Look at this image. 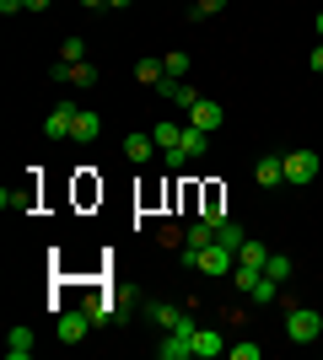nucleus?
I'll return each mask as SVG.
<instances>
[{"instance_id":"nucleus-17","label":"nucleus","mask_w":323,"mask_h":360,"mask_svg":"<svg viewBox=\"0 0 323 360\" xmlns=\"http://www.w3.org/2000/svg\"><path fill=\"white\" fill-rule=\"evenodd\" d=\"M205 150H210V135H205V129H194V124H189V129H184V156H189V162H200Z\"/></svg>"},{"instance_id":"nucleus-4","label":"nucleus","mask_w":323,"mask_h":360,"mask_svg":"<svg viewBox=\"0 0 323 360\" xmlns=\"http://www.w3.org/2000/svg\"><path fill=\"white\" fill-rule=\"evenodd\" d=\"M76 113H81L76 103H54V113L44 119V135L49 140H70V135H76Z\"/></svg>"},{"instance_id":"nucleus-9","label":"nucleus","mask_w":323,"mask_h":360,"mask_svg":"<svg viewBox=\"0 0 323 360\" xmlns=\"http://www.w3.org/2000/svg\"><path fill=\"white\" fill-rule=\"evenodd\" d=\"M253 183H259V188H280V183H286V162H280V156H259Z\"/></svg>"},{"instance_id":"nucleus-2","label":"nucleus","mask_w":323,"mask_h":360,"mask_svg":"<svg viewBox=\"0 0 323 360\" xmlns=\"http://www.w3.org/2000/svg\"><path fill=\"white\" fill-rule=\"evenodd\" d=\"M92 328H97V323H92V312H87V307L54 312V339H60V345H81V339H87Z\"/></svg>"},{"instance_id":"nucleus-10","label":"nucleus","mask_w":323,"mask_h":360,"mask_svg":"<svg viewBox=\"0 0 323 360\" xmlns=\"http://www.w3.org/2000/svg\"><path fill=\"white\" fill-rule=\"evenodd\" d=\"M194 355H200V360L227 355V333H221V328H200V333H194Z\"/></svg>"},{"instance_id":"nucleus-31","label":"nucleus","mask_w":323,"mask_h":360,"mask_svg":"<svg viewBox=\"0 0 323 360\" xmlns=\"http://www.w3.org/2000/svg\"><path fill=\"white\" fill-rule=\"evenodd\" d=\"M312 70L323 75V38H318V44H312Z\"/></svg>"},{"instance_id":"nucleus-35","label":"nucleus","mask_w":323,"mask_h":360,"mask_svg":"<svg viewBox=\"0 0 323 360\" xmlns=\"http://www.w3.org/2000/svg\"><path fill=\"white\" fill-rule=\"evenodd\" d=\"M81 6H87V11H97V6H108V0H81Z\"/></svg>"},{"instance_id":"nucleus-33","label":"nucleus","mask_w":323,"mask_h":360,"mask_svg":"<svg viewBox=\"0 0 323 360\" xmlns=\"http://www.w3.org/2000/svg\"><path fill=\"white\" fill-rule=\"evenodd\" d=\"M108 6H113V11H124V6H135V0H108Z\"/></svg>"},{"instance_id":"nucleus-23","label":"nucleus","mask_w":323,"mask_h":360,"mask_svg":"<svg viewBox=\"0 0 323 360\" xmlns=\"http://www.w3.org/2000/svg\"><path fill=\"white\" fill-rule=\"evenodd\" d=\"M87 312H92V323L103 328V323H113V301H108V296H92V301H87Z\"/></svg>"},{"instance_id":"nucleus-1","label":"nucleus","mask_w":323,"mask_h":360,"mask_svg":"<svg viewBox=\"0 0 323 360\" xmlns=\"http://www.w3.org/2000/svg\"><path fill=\"white\" fill-rule=\"evenodd\" d=\"M286 339H291V345H318V339H323V317H318V307L286 301Z\"/></svg>"},{"instance_id":"nucleus-13","label":"nucleus","mask_w":323,"mask_h":360,"mask_svg":"<svg viewBox=\"0 0 323 360\" xmlns=\"http://www.w3.org/2000/svg\"><path fill=\"white\" fill-rule=\"evenodd\" d=\"M156 150H162V146H156L151 135H129V140H124V156H129L135 167H146V162L156 156Z\"/></svg>"},{"instance_id":"nucleus-29","label":"nucleus","mask_w":323,"mask_h":360,"mask_svg":"<svg viewBox=\"0 0 323 360\" xmlns=\"http://www.w3.org/2000/svg\"><path fill=\"white\" fill-rule=\"evenodd\" d=\"M221 6H227V0H194V16H215Z\"/></svg>"},{"instance_id":"nucleus-7","label":"nucleus","mask_w":323,"mask_h":360,"mask_svg":"<svg viewBox=\"0 0 323 360\" xmlns=\"http://www.w3.org/2000/svg\"><path fill=\"white\" fill-rule=\"evenodd\" d=\"M210 242H215V226H210V221H194V226L184 231V264H194Z\"/></svg>"},{"instance_id":"nucleus-5","label":"nucleus","mask_w":323,"mask_h":360,"mask_svg":"<svg viewBox=\"0 0 323 360\" xmlns=\"http://www.w3.org/2000/svg\"><path fill=\"white\" fill-rule=\"evenodd\" d=\"M194 269H205V274H215V280H221V274L237 269V253H232V248H221V242H210V248L194 258Z\"/></svg>"},{"instance_id":"nucleus-6","label":"nucleus","mask_w":323,"mask_h":360,"mask_svg":"<svg viewBox=\"0 0 323 360\" xmlns=\"http://www.w3.org/2000/svg\"><path fill=\"white\" fill-rule=\"evenodd\" d=\"M189 124L210 135V129H221V124H227V108H221V103H210V97H200V103L189 108Z\"/></svg>"},{"instance_id":"nucleus-12","label":"nucleus","mask_w":323,"mask_h":360,"mask_svg":"<svg viewBox=\"0 0 323 360\" xmlns=\"http://www.w3.org/2000/svg\"><path fill=\"white\" fill-rule=\"evenodd\" d=\"M146 317H151V323H156V328H162V333H172V328H178V323H184V312H178L172 301H151V307H146Z\"/></svg>"},{"instance_id":"nucleus-8","label":"nucleus","mask_w":323,"mask_h":360,"mask_svg":"<svg viewBox=\"0 0 323 360\" xmlns=\"http://www.w3.org/2000/svg\"><path fill=\"white\" fill-rule=\"evenodd\" d=\"M156 91H162V103H172V108H194V103H200V91L189 86L184 75H167V81H162Z\"/></svg>"},{"instance_id":"nucleus-26","label":"nucleus","mask_w":323,"mask_h":360,"mask_svg":"<svg viewBox=\"0 0 323 360\" xmlns=\"http://www.w3.org/2000/svg\"><path fill=\"white\" fill-rule=\"evenodd\" d=\"M162 70H167V75H189V54H167V60H162Z\"/></svg>"},{"instance_id":"nucleus-15","label":"nucleus","mask_w":323,"mask_h":360,"mask_svg":"<svg viewBox=\"0 0 323 360\" xmlns=\"http://www.w3.org/2000/svg\"><path fill=\"white\" fill-rule=\"evenodd\" d=\"M184 129L189 124H172V119H162V124H151V140L162 150H172V146H184Z\"/></svg>"},{"instance_id":"nucleus-28","label":"nucleus","mask_w":323,"mask_h":360,"mask_svg":"<svg viewBox=\"0 0 323 360\" xmlns=\"http://www.w3.org/2000/svg\"><path fill=\"white\" fill-rule=\"evenodd\" d=\"M49 81H54V86H65V81H70V65L54 60V65H49Z\"/></svg>"},{"instance_id":"nucleus-22","label":"nucleus","mask_w":323,"mask_h":360,"mask_svg":"<svg viewBox=\"0 0 323 360\" xmlns=\"http://www.w3.org/2000/svg\"><path fill=\"white\" fill-rule=\"evenodd\" d=\"M60 60L65 65H81V60H87V38H65V44H60Z\"/></svg>"},{"instance_id":"nucleus-21","label":"nucleus","mask_w":323,"mask_h":360,"mask_svg":"<svg viewBox=\"0 0 323 360\" xmlns=\"http://www.w3.org/2000/svg\"><path fill=\"white\" fill-rule=\"evenodd\" d=\"M291 269H296V264H291V258H286V253H270V264H264V274H275L280 285L291 280Z\"/></svg>"},{"instance_id":"nucleus-27","label":"nucleus","mask_w":323,"mask_h":360,"mask_svg":"<svg viewBox=\"0 0 323 360\" xmlns=\"http://www.w3.org/2000/svg\"><path fill=\"white\" fill-rule=\"evenodd\" d=\"M227 355H232V360H259L264 349H259V345H227Z\"/></svg>"},{"instance_id":"nucleus-11","label":"nucleus","mask_w":323,"mask_h":360,"mask_svg":"<svg viewBox=\"0 0 323 360\" xmlns=\"http://www.w3.org/2000/svg\"><path fill=\"white\" fill-rule=\"evenodd\" d=\"M32 349H38V345H32V328H27V323H16V328L6 333V360H27Z\"/></svg>"},{"instance_id":"nucleus-34","label":"nucleus","mask_w":323,"mask_h":360,"mask_svg":"<svg viewBox=\"0 0 323 360\" xmlns=\"http://www.w3.org/2000/svg\"><path fill=\"white\" fill-rule=\"evenodd\" d=\"M44 6H49V0H27V11H44Z\"/></svg>"},{"instance_id":"nucleus-25","label":"nucleus","mask_w":323,"mask_h":360,"mask_svg":"<svg viewBox=\"0 0 323 360\" xmlns=\"http://www.w3.org/2000/svg\"><path fill=\"white\" fill-rule=\"evenodd\" d=\"M70 86H97V70H92L87 60H81V65H70Z\"/></svg>"},{"instance_id":"nucleus-20","label":"nucleus","mask_w":323,"mask_h":360,"mask_svg":"<svg viewBox=\"0 0 323 360\" xmlns=\"http://www.w3.org/2000/svg\"><path fill=\"white\" fill-rule=\"evenodd\" d=\"M135 81H140V86H162V81H167L162 60H140V65H135Z\"/></svg>"},{"instance_id":"nucleus-16","label":"nucleus","mask_w":323,"mask_h":360,"mask_svg":"<svg viewBox=\"0 0 323 360\" xmlns=\"http://www.w3.org/2000/svg\"><path fill=\"white\" fill-rule=\"evenodd\" d=\"M215 242H221V248H232V253H243V242H248V231L237 221H221L215 226Z\"/></svg>"},{"instance_id":"nucleus-14","label":"nucleus","mask_w":323,"mask_h":360,"mask_svg":"<svg viewBox=\"0 0 323 360\" xmlns=\"http://www.w3.org/2000/svg\"><path fill=\"white\" fill-rule=\"evenodd\" d=\"M97 135H103V119H97L92 108H81V113H76V135H70V140H81V146H92Z\"/></svg>"},{"instance_id":"nucleus-3","label":"nucleus","mask_w":323,"mask_h":360,"mask_svg":"<svg viewBox=\"0 0 323 360\" xmlns=\"http://www.w3.org/2000/svg\"><path fill=\"white\" fill-rule=\"evenodd\" d=\"M280 162H286V183H296V188H308L312 178H318V150H286V156H280Z\"/></svg>"},{"instance_id":"nucleus-32","label":"nucleus","mask_w":323,"mask_h":360,"mask_svg":"<svg viewBox=\"0 0 323 360\" xmlns=\"http://www.w3.org/2000/svg\"><path fill=\"white\" fill-rule=\"evenodd\" d=\"M312 32H318V38H323V11H318V16H312Z\"/></svg>"},{"instance_id":"nucleus-24","label":"nucleus","mask_w":323,"mask_h":360,"mask_svg":"<svg viewBox=\"0 0 323 360\" xmlns=\"http://www.w3.org/2000/svg\"><path fill=\"white\" fill-rule=\"evenodd\" d=\"M259 274H264V269H248V264H237V269H232V285H237V290H243V296H248V290H253V280H259Z\"/></svg>"},{"instance_id":"nucleus-18","label":"nucleus","mask_w":323,"mask_h":360,"mask_svg":"<svg viewBox=\"0 0 323 360\" xmlns=\"http://www.w3.org/2000/svg\"><path fill=\"white\" fill-rule=\"evenodd\" d=\"M248 301H264V307H270V301H280V280H275V274H259V280H253V290H248Z\"/></svg>"},{"instance_id":"nucleus-19","label":"nucleus","mask_w":323,"mask_h":360,"mask_svg":"<svg viewBox=\"0 0 323 360\" xmlns=\"http://www.w3.org/2000/svg\"><path fill=\"white\" fill-rule=\"evenodd\" d=\"M237 264H248V269H264V264H270V248L248 237V242H243V253H237Z\"/></svg>"},{"instance_id":"nucleus-30","label":"nucleus","mask_w":323,"mask_h":360,"mask_svg":"<svg viewBox=\"0 0 323 360\" xmlns=\"http://www.w3.org/2000/svg\"><path fill=\"white\" fill-rule=\"evenodd\" d=\"M16 11H27V0H0V16H16Z\"/></svg>"}]
</instances>
